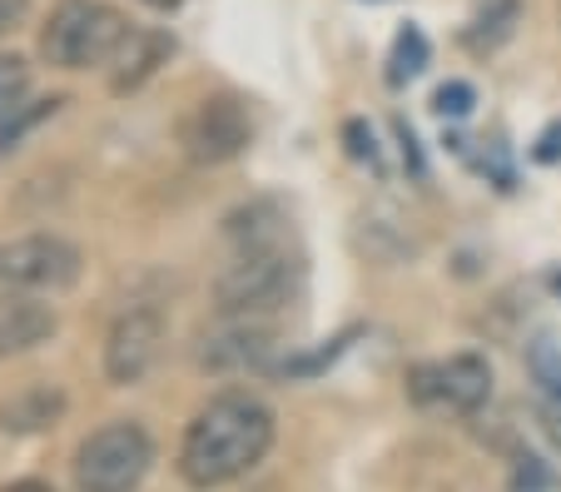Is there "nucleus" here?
<instances>
[{
    "mask_svg": "<svg viewBox=\"0 0 561 492\" xmlns=\"http://www.w3.org/2000/svg\"><path fill=\"white\" fill-rule=\"evenodd\" d=\"M274 433L278 423L264 398L249 393V388H224L184 423L174 468L194 492H219L229 482L249 478L268 458Z\"/></svg>",
    "mask_w": 561,
    "mask_h": 492,
    "instance_id": "nucleus-1",
    "label": "nucleus"
},
{
    "mask_svg": "<svg viewBox=\"0 0 561 492\" xmlns=\"http://www.w3.org/2000/svg\"><path fill=\"white\" fill-rule=\"evenodd\" d=\"M304 249L298 234H268L249 244H229V264L214 278V309L224 319H264L278 323V313L294 309L304 294Z\"/></svg>",
    "mask_w": 561,
    "mask_h": 492,
    "instance_id": "nucleus-2",
    "label": "nucleus"
},
{
    "mask_svg": "<svg viewBox=\"0 0 561 492\" xmlns=\"http://www.w3.org/2000/svg\"><path fill=\"white\" fill-rule=\"evenodd\" d=\"M129 21L105 0H60L41 25V55L55 70H95L125 45Z\"/></svg>",
    "mask_w": 561,
    "mask_h": 492,
    "instance_id": "nucleus-3",
    "label": "nucleus"
},
{
    "mask_svg": "<svg viewBox=\"0 0 561 492\" xmlns=\"http://www.w3.org/2000/svg\"><path fill=\"white\" fill-rule=\"evenodd\" d=\"M154 468V438L135 417H115L75 448V492H139Z\"/></svg>",
    "mask_w": 561,
    "mask_h": 492,
    "instance_id": "nucleus-4",
    "label": "nucleus"
},
{
    "mask_svg": "<svg viewBox=\"0 0 561 492\" xmlns=\"http://www.w3.org/2000/svg\"><path fill=\"white\" fill-rule=\"evenodd\" d=\"M85 274V254L60 234L0 239V294H65Z\"/></svg>",
    "mask_w": 561,
    "mask_h": 492,
    "instance_id": "nucleus-5",
    "label": "nucleus"
},
{
    "mask_svg": "<svg viewBox=\"0 0 561 492\" xmlns=\"http://www.w3.org/2000/svg\"><path fill=\"white\" fill-rule=\"evenodd\" d=\"M408 398L423 413H453L467 417L488 408L492 398V364L482 354H447L408 368Z\"/></svg>",
    "mask_w": 561,
    "mask_h": 492,
    "instance_id": "nucleus-6",
    "label": "nucleus"
},
{
    "mask_svg": "<svg viewBox=\"0 0 561 492\" xmlns=\"http://www.w3.org/2000/svg\"><path fill=\"white\" fill-rule=\"evenodd\" d=\"M180 145L194 164H229L254 145V110L239 95H204L180 119Z\"/></svg>",
    "mask_w": 561,
    "mask_h": 492,
    "instance_id": "nucleus-7",
    "label": "nucleus"
},
{
    "mask_svg": "<svg viewBox=\"0 0 561 492\" xmlns=\"http://www.w3.org/2000/svg\"><path fill=\"white\" fill-rule=\"evenodd\" d=\"M170 319L159 304H129L105 333V378L115 388H135L149 378V368L164 354Z\"/></svg>",
    "mask_w": 561,
    "mask_h": 492,
    "instance_id": "nucleus-8",
    "label": "nucleus"
},
{
    "mask_svg": "<svg viewBox=\"0 0 561 492\" xmlns=\"http://www.w3.org/2000/svg\"><path fill=\"white\" fill-rule=\"evenodd\" d=\"M278 329L264 319H224L199 339V364L209 374H274L278 364Z\"/></svg>",
    "mask_w": 561,
    "mask_h": 492,
    "instance_id": "nucleus-9",
    "label": "nucleus"
},
{
    "mask_svg": "<svg viewBox=\"0 0 561 492\" xmlns=\"http://www.w3.org/2000/svg\"><path fill=\"white\" fill-rule=\"evenodd\" d=\"M55 309L35 294H0V358L31 354L45 339H55Z\"/></svg>",
    "mask_w": 561,
    "mask_h": 492,
    "instance_id": "nucleus-10",
    "label": "nucleus"
},
{
    "mask_svg": "<svg viewBox=\"0 0 561 492\" xmlns=\"http://www.w3.org/2000/svg\"><path fill=\"white\" fill-rule=\"evenodd\" d=\"M170 55H174V35L170 31H139V25H129L125 45H119L115 60H110V90H115V95L139 90L159 65L170 60Z\"/></svg>",
    "mask_w": 561,
    "mask_h": 492,
    "instance_id": "nucleus-11",
    "label": "nucleus"
},
{
    "mask_svg": "<svg viewBox=\"0 0 561 492\" xmlns=\"http://www.w3.org/2000/svg\"><path fill=\"white\" fill-rule=\"evenodd\" d=\"M60 417H65V393L55 384H25L11 398H0V433H11V438L45 433Z\"/></svg>",
    "mask_w": 561,
    "mask_h": 492,
    "instance_id": "nucleus-12",
    "label": "nucleus"
},
{
    "mask_svg": "<svg viewBox=\"0 0 561 492\" xmlns=\"http://www.w3.org/2000/svg\"><path fill=\"white\" fill-rule=\"evenodd\" d=\"M517 25H522V0H477L462 25V50L488 60L517 35Z\"/></svg>",
    "mask_w": 561,
    "mask_h": 492,
    "instance_id": "nucleus-13",
    "label": "nucleus"
},
{
    "mask_svg": "<svg viewBox=\"0 0 561 492\" xmlns=\"http://www.w3.org/2000/svg\"><path fill=\"white\" fill-rule=\"evenodd\" d=\"M427 65H433V41H427V31L417 21H403V25H398V35H392L388 70H382L388 90H408L427 70Z\"/></svg>",
    "mask_w": 561,
    "mask_h": 492,
    "instance_id": "nucleus-14",
    "label": "nucleus"
},
{
    "mask_svg": "<svg viewBox=\"0 0 561 492\" xmlns=\"http://www.w3.org/2000/svg\"><path fill=\"white\" fill-rule=\"evenodd\" d=\"M363 329H343L333 333V339L313 343V348H298V354H284L274 364V378H288V384H304V378H318V374H329L333 364H339L343 354L353 348V339H358Z\"/></svg>",
    "mask_w": 561,
    "mask_h": 492,
    "instance_id": "nucleus-15",
    "label": "nucleus"
},
{
    "mask_svg": "<svg viewBox=\"0 0 561 492\" xmlns=\"http://www.w3.org/2000/svg\"><path fill=\"white\" fill-rule=\"evenodd\" d=\"M60 105H65V95H41V100H21L15 110H5V115H0V160L21 150L45 119L60 115Z\"/></svg>",
    "mask_w": 561,
    "mask_h": 492,
    "instance_id": "nucleus-16",
    "label": "nucleus"
},
{
    "mask_svg": "<svg viewBox=\"0 0 561 492\" xmlns=\"http://www.w3.org/2000/svg\"><path fill=\"white\" fill-rule=\"evenodd\" d=\"M472 110H477V90L467 85V80H443V85L433 90V115L447 119V125L472 119Z\"/></svg>",
    "mask_w": 561,
    "mask_h": 492,
    "instance_id": "nucleus-17",
    "label": "nucleus"
},
{
    "mask_svg": "<svg viewBox=\"0 0 561 492\" xmlns=\"http://www.w3.org/2000/svg\"><path fill=\"white\" fill-rule=\"evenodd\" d=\"M343 150H348L353 164L382 174V150H378V135H373L368 119H343Z\"/></svg>",
    "mask_w": 561,
    "mask_h": 492,
    "instance_id": "nucleus-18",
    "label": "nucleus"
},
{
    "mask_svg": "<svg viewBox=\"0 0 561 492\" xmlns=\"http://www.w3.org/2000/svg\"><path fill=\"white\" fill-rule=\"evenodd\" d=\"M31 100V65L21 55H0V115Z\"/></svg>",
    "mask_w": 561,
    "mask_h": 492,
    "instance_id": "nucleus-19",
    "label": "nucleus"
},
{
    "mask_svg": "<svg viewBox=\"0 0 561 492\" xmlns=\"http://www.w3.org/2000/svg\"><path fill=\"white\" fill-rule=\"evenodd\" d=\"M551 488V472L541 458H531V453H522L517 468H512V492H547Z\"/></svg>",
    "mask_w": 561,
    "mask_h": 492,
    "instance_id": "nucleus-20",
    "label": "nucleus"
},
{
    "mask_svg": "<svg viewBox=\"0 0 561 492\" xmlns=\"http://www.w3.org/2000/svg\"><path fill=\"white\" fill-rule=\"evenodd\" d=\"M398 145H403V164L413 170V180H427V160H423V145H417V135H413V125L408 119H398Z\"/></svg>",
    "mask_w": 561,
    "mask_h": 492,
    "instance_id": "nucleus-21",
    "label": "nucleus"
},
{
    "mask_svg": "<svg viewBox=\"0 0 561 492\" xmlns=\"http://www.w3.org/2000/svg\"><path fill=\"white\" fill-rule=\"evenodd\" d=\"M531 160L537 164H561V119H551V125L531 139Z\"/></svg>",
    "mask_w": 561,
    "mask_h": 492,
    "instance_id": "nucleus-22",
    "label": "nucleus"
},
{
    "mask_svg": "<svg viewBox=\"0 0 561 492\" xmlns=\"http://www.w3.org/2000/svg\"><path fill=\"white\" fill-rule=\"evenodd\" d=\"M537 423H541V433H547V443L561 453V398H541V408H537Z\"/></svg>",
    "mask_w": 561,
    "mask_h": 492,
    "instance_id": "nucleus-23",
    "label": "nucleus"
},
{
    "mask_svg": "<svg viewBox=\"0 0 561 492\" xmlns=\"http://www.w3.org/2000/svg\"><path fill=\"white\" fill-rule=\"evenodd\" d=\"M25 11H31V0H0V35L15 31L25 21Z\"/></svg>",
    "mask_w": 561,
    "mask_h": 492,
    "instance_id": "nucleus-24",
    "label": "nucleus"
},
{
    "mask_svg": "<svg viewBox=\"0 0 561 492\" xmlns=\"http://www.w3.org/2000/svg\"><path fill=\"white\" fill-rule=\"evenodd\" d=\"M0 492H55L50 482H41V478H15V482H5Z\"/></svg>",
    "mask_w": 561,
    "mask_h": 492,
    "instance_id": "nucleus-25",
    "label": "nucleus"
},
{
    "mask_svg": "<svg viewBox=\"0 0 561 492\" xmlns=\"http://www.w3.org/2000/svg\"><path fill=\"white\" fill-rule=\"evenodd\" d=\"M139 5H149V11H180L184 0H139Z\"/></svg>",
    "mask_w": 561,
    "mask_h": 492,
    "instance_id": "nucleus-26",
    "label": "nucleus"
},
{
    "mask_svg": "<svg viewBox=\"0 0 561 492\" xmlns=\"http://www.w3.org/2000/svg\"><path fill=\"white\" fill-rule=\"evenodd\" d=\"M541 388H547V398H561V368H557V374H551Z\"/></svg>",
    "mask_w": 561,
    "mask_h": 492,
    "instance_id": "nucleus-27",
    "label": "nucleus"
},
{
    "mask_svg": "<svg viewBox=\"0 0 561 492\" xmlns=\"http://www.w3.org/2000/svg\"><path fill=\"white\" fill-rule=\"evenodd\" d=\"M547 289H551V294H557V299H561V264H557V268H551V274H547Z\"/></svg>",
    "mask_w": 561,
    "mask_h": 492,
    "instance_id": "nucleus-28",
    "label": "nucleus"
},
{
    "mask_svg": "<svg viewBox=\"0 0 561 492\" xmlns=\"http://www.w3.org/2000/svg\"><path fill=\"white\" fill-rule=\"evenodd\" d=\"M368 5H378V0H368Z\"/></svg>",
    "mask_w": 561,
    "mask_h": 492,
    "instance_id": "nucleus-29",
    "label": "nucleus"
},
{
    "mask_svg": "<svg viewBox=\"0 0 561 492\" xmlns=\"http://www.w3.org/2000/svg\"><path fill=\"white\" fill-rule=\"evenodd\" d=\"M557 11H561V0H557Z\"/></svg>",
    "mask_w": 561,
    "mask_h": 492,
    "instance_id": "nucleus-30",
    "label": "nucleus"
}]
</instances>
